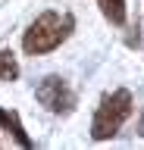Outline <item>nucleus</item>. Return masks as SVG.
I'll return each mask as SVG.
<instances>
[{"label":"nucleus","instance_id":"nucleus-3","mask_svg":"<svg viewBox=\"0 0 144 150\" xmlns=\"http://www.w3.org/2000/svg\"><path fill=\"white\" fill-rule=\"evenodd\" d=\"M41 106H47L50 112H72L75 110V91L69 88L66 78H60V75H47L44 81L38 84V91H35Z\"/></svg>","mask_w":144,"mask_h":150},{"label":"nucleus","instance_id":"nucleus-7","mask_svg":"<svg viewBox=\"0 0 144 150\" xmlns=\"http://www.w3.org/2000/svg\"><path fill=\"white\" fill-rule=\"evenodd\" d=\"M141 134H144V119H141Z\"/></svg>","mask_w":144,"mask_h":150},{"label":"nucleus","instance_id":"nucleus-2","mask_svg":"<svg viewBox=\"0 0 144 150\" xmlns=\"http://www.w3.org/2000/svg\"><path fill=\"white\" fill-rule=\"evenodd\" d=\"M132 110H135V100H132V94L125 91V88H119V91H113V94H106L104 100H100V106H97V112H94V122H91V138H94V141L113 138L116 131L125 125V119L132 116Z\"/></svg>","mask_w":144,"mask_h":150},{"label":"nucleus","instance_id":"nucleus-5","mask_svg":"<svg viewBox=\"0 0 144 150\" xmlns=\"http://www.w3.org/2000/svg\"><path fill=\"white\" fill-rule=\"evenodd\" d=\"M97 6L113 25H122L125 22V0H97Z\"/></svg>","mask_w":144,"mask_h":150},{"label":"nucleus","instance_id":"nucleus-6","mask_svg":"<svg viewBox=\"0 0 144 150\" xmlns=\"http://www.w3.org/2000/svg\"><path fill=\"white\" fill-rule=\"evenodd\" d=\"M0 78L3 81H16L19 78V63H16L13 50H0Z\"/></svg>","mask_w":144,"mask_h":150},{"label":"nucleus","instance_id":"nucleus-4","mask_svg":"<svg viewBox=\"0 0 144 150\" xmlns=\"http://www.w3.org/2000/svg\"><path fill=\"white\" fill-rule=\"evenodd\" d=\"M0 125H3V128L10 131L13 138H16V144H19V147H31V138L25 134V125H22V119H19L13 110L6 112L3 106H0Z\"/></svg>","mask_w":144,"mask_h":150},{"label":"nucleus","instance_id":"nucleus-1","mask_svg":"<svg viewBox=\"0 0 144 150\" xmlns=\"http://www.w3.org/2000/svg\"><path fill=\"white\" fill-rule=\"evenodd\" d=\"M72 28H75V19L69 16V13H41L35 22L28 25V31L22 35V47H25V53L31 56H41V53H50V50H57L69 35H72Z\"/></svg>","mask_w":144,"mask_h":150}]
</instances>
